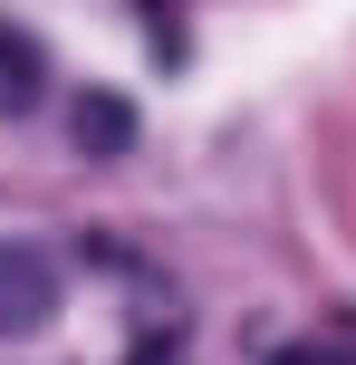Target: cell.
Segmentation results:
<instances>
[{
	"mask_svg": "<svg viewBox=\"0 0 356 365\" xmlns=\"http://www.w3.org/2000/svg\"><path fill=\"white\" fill-rule=\"evenodd\" d=\"M49 298H58L49 259H39V250H10V240H0V336L39 327V317H49Z\"/></svg>",
	"mask_w": 356,
	"mask_h": 365,
	"instance_id": "cell-1",
	"label": "cell"
}]
</instances>
